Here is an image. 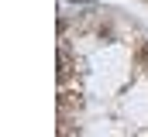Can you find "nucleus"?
I'll list each match as a JSON object with an SVG mask.
<instances>
[{
	"label": "nucleus",
	"instance_id": "obj_1",
	"mask_svg": "<svg viewBox=\"0 0 148 137\" xmlns=\"http://www.w3.org/2000/svg\"><path fill=\"white\" fill-rule=\"evenodd\" d=\"M134 55H138V62L148 68V41H141V45H138V52H134Z\"/></svg>",
	"mask_w": 148,
	"mask_h": 137
}]
</instances>
